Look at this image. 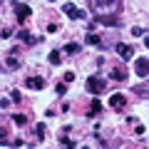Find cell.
Masks as SVG:
<instances>
[{
  "mask_svg": "<svg viewBox=\"0 0 149 149\" xmlns=\"http://www.w3.org/2000/svg\"><path fill=\"white\" fill-rule=\"evenodd\" d=\"M17 65H20V62H17L15 57H8V60H5V67H10V70H15Z\"/></svg>",
  "mask_w": 149,
  "mask_h": 149,
  "instance_id": "7c38bea8",
  "label": "cell"
},
{
  "mask_svg": "<svg viewBox=\"0 0 149 149\" xmlns=\"http://www.w3.org/2000/svg\"><path fill=\"white\" fill-rule=\"evenodd\" d=\"M77 50H80L77 45H65V52H70V55H72V52H77Z\"/></svg>",
  "mask_w": 149,
  "mask_h": 149,
  "instance_id": "ac0fdd59",
  "label": "cell"
},
{
  "mask_svg": "<svg viewBox=\"0 0 149 149\" xmlns=\"http://www.w3.org/2000/svg\"><path fill=\"white\" fill-rule=\"evenodd\" d=\"M20 37H22V40H25L27 45H30V42H35V37H32L30 32H20Z\"/></svg>",
  "mask_w": 149,
  "mask_h": 149,
  "instance_id": "9a60e30c",
  "label": "cell"
},
{
  "mask_svg": "<svg viewBox=\"0 0 149 149\" xmlns=\"http://www.w3.org/2000/svg\"><path fill=\"white\" fill-rule=\"evenodd\" d=\"M87 45H100V35H87Z\"/></svg>",
  "mask_w": 149,
  "mask_h": 149,
  "instance_id": "5bb4252c",
  "label": "cell"
},
{
  "mask_svg": "<svg viewBox=\"0 0 149 149\" xmlns=\"http://www.w3.org/2000/svg\"><path fill=\"white\" fill-rule=\"evenodd\" d=\"M13 8H15V17H17L20 22H25L27 17H30V5H22V3H15Z\"/></svg>",
  "mask_w": 149,
  "mask_h": 149,
  "instance_id": "7a4b0ae2",
  "label": "cell"
},
{
  "mask_svg": "<svg viewBox=\"0 0 149 149\" xmlns=\"http://www.w3.org/2000/svg\"><path fill=\"white\" fill-rule=\"evenodd\" d=\"M62 80L67 82V85H72V82H74V72H65V77H62Z\"/></svg>",
  "mask_w": 149,
  "mask_h": 149,
  "instance_id": "2e32d148",
  "label": "cell"
},
{
  "mask_svg": "<svg viewBox=\"0 0 149 149\" xmlns=\"http://www.w3.org/2000/svg\"><path fill=\"white\" fill-rule=\"evenodd\" d=\"M117 52H119V57L129 60V57L134 55V50H132V45H127V42H119V45H117Z\"/></svg>",
  "mask_w": 149,
  "mask_h": 149,
  "instance_id": "8992f818",
  "label": "cell"
},
{
  "mask_svg": "<svg viewBox=\"0 0 149 149\" xmlns=\"http://www.w3.org/2000/svg\"><path fill=\"white\" fill-rule=\"evenodd\" d=\"M144 45H147V47H149V35H147V37H144Z\"/></svg>",
  "mask_w": 149,
  "mask_h": 149,
  "instance_id": "ffe728a7",
  "label": "cell"
},
{
  "mask_svg": "<svg viewBox=\"0 0 149 149\" xmlns=\"http://www.w3.org/2000/svg\"><path fill=\"white\" fill-rule=\"evenodd\" d=\"M55 92H57V95H60V97H62V95H65V92H67V82H65V80H62V82H60V85H57V87H55Z\"/></svg>",
  "mask_w": 149,
  "mask_h": 149,
  "instance_id": "8fae6325",
  "label": "cell"
},
{
  "mask_svg": "<svg viewBox=\"0 0 149 149\" xmlns=\"http://www.w3.org/2000/svg\"><path fill=\"white\" fill-rule=\"evenodd\" d=\"M47 60H50V65H60V62H62V52H60V50H52Z\"/></svg>",
  "mask_w": 149,
  "mask_h": 149,
  "instance_id": "ba28073f",
  "label": "cell"
},
{
  "mask_svg": "<svg viewBox=\"0 0 149 149\" xmlns=\"http://www.w3.org/2000/svg\"><path fill=\"white\" fill-rule=\"evenodd\" d=\"M25 87H30V90H42V87H45V80H42V77H32V80H25Z\"/></svg>",
  "mask_w": 149,
  "mask_h": 149,
  "instance_id": "52a82bcc",
  "label": "cell"
},
{
  "mask_svg": "<svg viewBox=\"0 0 149 149\" xmlns=\"http://www.w3.org/2000/svg\"><path fill=\"white\" fill-rule=\"evenodd\" d=\"M13 119H15V124H20V127H22V124H27V117H25V114H15Z\"/></svg>",
  "mask_w": 149,
  "mask_h": 149,
  "instance_id": "4fadbf2b",
  "label": "cell"
},
{
  "mask_svg": "<svg viewBox=\"0 0 149 149\" xmlns=\"http://www.w3.org/2000/svg\"><path fill=\"white\" fill-rule=\"evenodd\" d=\"M102 112V102L100 100H92V109H90V119L92 117H97V114H100Z\"/></svg>",
  "mask_w": 149,
  "mask_h": 149,
  "instance_id": "9c48e42d",
  "label": "cell"
},
{
  "mask_svg": "<svg viewBox=\"0 0 149 149\" xmlns=\"http://www.w3.org/2000/svg\"><path fill=\"white\" fill-rule=\"evenodd\" d=\"M62 13H65V15H70V17H77V20H82V17H85V13H82L80 8H74L72 3H67V5L62 8Z\"/></svg>",
  "mask_w": 149,
  "mask_h": 149,
  "instance_id": "277c9868",
  "label": "cell"
},
{
  "mask_svg": "<svg viewBox=\"0 0 149 149\" xmlns=\"http://www.w3.org/2000/svg\"><path fill=\"white\" fill-rule=\"evenodd\" d=\"M109 77H112V80H117V82L127 80V77H124V72H122V70H112V72H109Z\"/></svg>",
  "mask_w": 149,
  "mask_h": 149,
  "instance_id": "30bf717a",
  "label": "cell"
},
{
  "mask_svg": "<svg viewBox=\"0 0 149 149\" xmlns=\"http://www.w3.org/2000/svg\"><path fill=\"white\" fill-rule=\"evenodd\" d=\"M37 137H40V139H45V124H42V122L37 124Z\"/></svg>",
  "mask_w": 149,
  "mask_h": 149,
  "instance_id": "e0dca14e",
  "label": "cell"
},
{
  "mask_svg": "<svg viewBox=\"0 0 149 149\" xmlns=\"http://www.w3.org/2000/svg\"><path fill=\"white\" fill-rule=\"evenodd\" d=\"M134 72L139 74V77H147L149 74V60H134Z\"/></svg>",
  "mask_w": 149,
  "mask_h": 149,
  "instance_id": "3957f363",
  "label": "cell"
},
{
  "mask_svg": "<svg viewBox=\"0 0 149 149\" xmlns=\"http://www.w3.org/2000/svg\"><path fill=\"white\" fill-rule=\"evenodd\" d=\"M124 104H127V97H124V95H119V92L109 97V107H114V109H122Z\"/></svg>",
  "mask_w": 149,
  "mask_h": 149,
  "instance_id": "5b68a950",
  "label": "cell"
},
{
  "mask_svg": "<svg viewBox=\"0 0 149 149\" xmlns=\"http://www.w3.org/2000/svg\"><path fill=\"white\" fill-rule=\"evenodd\" d=\"M10 100H13V102H20V92L13 90V92H10Z\"/></svg>",
  "mask_w": 149,
  "mask_h": 149,
  "instance_id": "d6986e66",
  "label": "cell"
},
{
  "mask_svg": "<svg viewBox=\"0 0 149 149\" xmlns=\"http://www.w3.org/2000/svg\"><path fill=\"white\" fill-rule=\"evenodd\" d=\"M104 90H107V80H104V77L92 74L90 80H87V92H90V95H102Z\"/></svg>",
  "mask_w": 149,
  "mask_h": 149,
  "instance_id": "6da1fadb",
  "label": "cell"
}]
</instances>
